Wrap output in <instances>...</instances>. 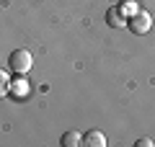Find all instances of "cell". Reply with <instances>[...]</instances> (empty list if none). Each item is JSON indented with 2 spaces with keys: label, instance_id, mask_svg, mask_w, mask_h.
I'll return each mask as SVG.
<instances>
[{
  "label": "cell",
  "instance_id": "52a82bcc",
  "mask_svg": "<svg viewBox=\"0 0 155 147\" xmlns=\"http://www.w3.org/2000/svg\"><path fill=\"white\" fill-rule=\"evenodd\" d=\"M11 93V75L5 70H0V98H5Z\"/></svg>",
  "mask_w": 155,
  "mask_h": 147
},
{
  "label": "cell",
  "instance_id": "5b68a950",
  "mask_svg": "<svg viewBox=\"0 0 155 147\" xmlns=\"http://www.w3.org/2000/svg\"><path fill=\"white\" fill-rule=\"evenodd\" d=\"M60 145L62 147H78V145H83V137H80V132H65Z\"/></svg>",
  "mask_w": 155,
  "mask_h": 147
},
{
  "label": "cell",
  "instance_id": "6da1fadb",
  "mask_svg": "<svg viewBox=\"0 0 155 147\" xmlns=\"http://www.w3.org/2000/svg\"><path fill=\"white\" fill-rule=\"evenodd\" d=\"M31 62H34V57H31L28 49H16L8 57V70H13L16 75H26L31 70Z\"/></svg>",
  "mask_w": 155,
  "mask_h": 147
},
{
  "label": "cell",
  "instance_id": "3957f363",
  "mask_svg": "<svg viewBox=\"0 0 155 147\" xmlns=\"http://www.w3.org/2000/svg\"><path fill=\"white\" fill-rule=\"evenodd\" d=\"M106 23H109L111 28H124V13H122V8H109V11H106Z\"/></svg>",
  "mask_w": 155,
  "mask_h": 147
},
{
  "label": "cell",
  "instance_id": "7a4b0ae2",
  "mask_svg": "<svg viewBox=\"0 0 155 147\" xmlns=\"http://www.w3.org/2000/svg\"><path fill=\"white\" fill-rule=\"evenodd\" d=\"M129 28H132L134 34H147L150 28H153V16H150L147 11L132 13V18H129Z\"/></svg>",
  "mask_w": 155,
  "mask_h": 147
},
{
  "label": "cell",
  "instance_id": "277c9868",
  "mask_svg": "<svg viewBox=\"0 0 155 147\" xmlns=\"http://www.w3.org/2000/svg\"><path fill=\"white\" fill-rule=\"evenodd\" d=\"M83 145H88V147H104V145H106V137H104V132H98V129H91L88 134L83 137Z\"/></svg>",
  "mask_w": 155,
  "mask_h": 147
},
{
  "label": "cell",
  "instance_id": "ba28073f",
  "mask_svg": "<svg viewBox=\"0 0 155 147\" xmlns=\"http://www.w3.org/2000/svg\"><path fill=\"white\" fill-rule=\"evenodd\" d=\"M137 147H153V139H137Z\"/></svg>",
  "mask_w": 155,
  "mask_h": 147
},
{
  "label": "cell",
  "instance_id": "8992f818",
  "mask_svg": "<svg viewBox=\"0 0 155 147\" xmlns=\"http://www.w3.org/2000/svg\"><path fill=\"white\" fill-rule=\"evenodd\" d=\"M11 93H13L16 98H26V96H28V83H26V80L11 83Z\"/></svg>",
  "mask_w": 155,
  "mask_h": 147
}]
</instances>
